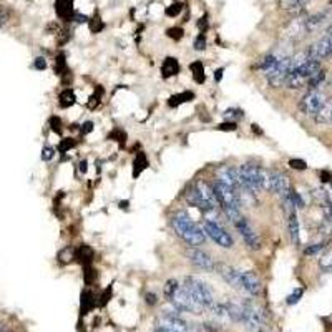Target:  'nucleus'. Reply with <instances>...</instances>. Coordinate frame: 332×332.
<instances>
[{"label": "nucleus", "instance_id": "6ab92c4d", "mask_svg": "<svg viewBox=\"0 0 332 332\" xmlns=\"http://www.w3.org/2000/svg\"><path fill=\"white\" fill-rule=\"evenodd\" d=\"M191 100H194V93L193 92H183V93H178V95L170 96L168 98V106L176 108V106H180L181 103H188Z\"/></svg>", "mask_w": 332, "mask_h": 332}, {"label": "nucleus", "instance_id": "c756f323", "mask_svg": "<svg viewBox=\"0 0 332 332\" xmlns=\"http://www.w3.org/2000/svg\"><path fill=\"white\" fill-rule=\"evenodd\" d=\"M166 35H168L170 38H173V40H181L183 38L184 32H183V28L181 27H171V28L166 30Z\"/></svg>", "mask_w": 332, "mask_h": 332}, {"label": "nucleus", "instance_id": "1a4fd4ad", "mask_svg": "<svg viewBox=\"0 0 332 332\" xmlns=\"http://www.w3.org/2000/svg\"><path fill=\"white\" fill-rule=\"evenodd\" d=\"M308 54H309V58L316 62H320L330 56L332 55V37L326 35L324 38L316 42L314 45H310L308 48Z\"/></svg>", "mask_w": 332, "mask_h": 332}, {"label": "nucleus", "instance_id": "39448f33", "mask_svg": "<svg viewBox=\"0 0 332 332\" xmlns=\"http://www.w3.org/2000/svg\"><path fill=\"white\" fill-rule=\"evenodd\" d=\"M326 95L319 90H309L302 96V100L299 103V108L304 115H316L320 108L326 105Z\"/></svg>", "mask_w": 332, "mask_h": 332}, {"label": "nucleus", "instance_id": "2eb2a0df", "mask_svg": "<svg viewBox=\"0 0 332 332\" xmlns=\"http://www.w3.org/2000/svg\"><path fill=\"white\" fill-rule=\"evenodd\" d=\"M160 326H162V328H166V329L176 330V332H188V329H190L188 324H186L178 314H164L162 318V324Z\"/></svg>", "mask_w": 332, "mask_h": 332}, {"label": "nucleus", "instance_id": "a211bd4d", "mask_svg": "<svg viewBox=\"0 0 332 332\" xmlns=\"http://www.w3.org/2000/svg\"><path fill=\"white\" fill-rule=\"evenodd\" d=\"M186 201H188L191 206H196V208H200V210H203V211H212L214 210V208H211L203 198H201L198 191L194 190V186L188 191V193H186Z\"/></svg>", "mask_w": 332, "mask_h": 332}, {"label": "nucleus", "instance_id": "a19ab883", "mask_svg": "<svg viewBox=\"0 0 332 332\" xmlns=\"http://www.w3.org/2000/svg\"><path fill=\"white\" fill-rule=\"evenodd\" d=\"M208 25H210V22H208V15H203V17L200 18V22H198V28H200V32H201V34L206 32V30H208Z\"/></svg>", "mask_w": 332, "mask_h": 332}, {"label": "nucleus", "instance_id": "f704fd0d", "mask_svg": "<svg viewBox=\"0 0 332 332\" xmlns=\"http://www.w3.org/2000/svg\"><path fill=\"white\" fill-rule=\"evenodd\" d=\"M218 130L220 132H236L238 130V123L236 122H224L218 124Z\"/></svg>", "mask_w": 332, "mask_h": 332}, {"label": "nucleus", "instance_id": "8fccbe9b", "mask_svg": "<svg viewBox=\"0 0 332 332\" xmlns=\"http://www.w3.org/2000/svg\"><path fill=\"white\" fill-rule=\"evenodd\" d=\"M82 171H86V163L85 162L82 163Z\"/></svg>", "mask_w": 332, "mask_h": 332}, {"label": "nucleus", "instance_id": "412c9836", "mask_svg": "<svg viewBox=\"0 0 332 332\" xmlns=\"http://www.w3.org/2000/svg\"><path fill=\"white\" fill-rule=\"evenodd\" d=\"M191 68V74H193V78L196 83H200V85H203L204 80H206V75H204V66L201 62H193V64L190 65Z\"/></svg>", "mask_w": 332, "mask_h": 332}, {"label": "nucleus", "instance_id": "bb28decb", "mask_svg": "<svg viewBox=\"0 0 332 332\" xmlns=\"http://www.w3.org/2000/svg\"><path fill=\"white\" fill-rule=\"evenodd\" d=\"M184 5L181 2H173L170 5V7H166L164 14L168 15V17H178V15L181 14V10H183Z\"/></svg>", "mask_w": 332, "mask_h": 332}, {"label": "nucleus", "instance_id": "f03ea898", "mask_svg": "<svg viewBox=\"0 0 332 332\" xmlns=\"http://www.w3.org/2000/svg\"><path fill=\"white\" fill-rule=\"evenodd\" d=\"M171 228L184 242H188L190 246H200L203 244L206 240V234L196 222L191 221V218L186 214L184 211H178L171 218Z\"/></svg>", "mask_w": 332, "mask_h": 332}, {"label": "nucleus", "instance_id": "473e14b6", "mask_svg": "<svg viewBox=\"0 0 332 332\" xmlns=\"http://www.w3.org/2000/svg\"><path fill=\"white\" fill-rule=\"evenodd\" d=\"M74 146H75L74 140H72V138H65V140H62L60 144H58V152H60V153H66L70 148H74Z\"/></svg>", "mask_w": 332, "mask_h": 332}, {"label": "nucleus", "instance_id": "58836bf2", "mask_svg": "<svg viewBox=\"0 0 332 332\" xmlns=\"http://www.w3.org/2000/svg\"><path fill=\"white\" fill-rule=\"evenodd\" d=\"M50 126H52V130H54L55 133H62V120L60 118H56V116H52L50 118Z\"/></svg>", "mask_w": 332, "mask_h": 332}, {"label": "nucleus", "instance_id": "4c0bfd02", "mask_svg": "<svg viewBox=\"0 0 332 332\" xmlns=\"http://www.w3.org/2000/svg\"><path fill=\"white\" fill-rule=\"evenodd\" d=\"M54 154H55V150L52 146H45L42 150V160H44V162H50V160L54 158Z\"/></svg>", "mask_w": 332, "mask_h": 332}, {"label": "nucleus", "instance_id": "20e7f679", "mask_svg": "<svg viewBox=\"0 0 332 332\" xmlns=\"http://www.w3.org/2000/svg\"><path fill=\"white\" fill-rule=\"evenodd\" d=\"M173 308L178 310V312H191V314H201L203 312V308L196 302V300L191 298L183 286H180L174 290V294L168 299Z\"/></svg>", "mask_w": 332, "mask_h": 332}, {"label": "nucleus", "instance_id": "a18cd8bd", "mask_svg": "<svg viewBox=\"0 0 332 332\" xmlns=\"http://www.w3.org/2000/svg\"><path fill=\"white\" fill-rule=\"evenodd\" d=\"M92 132H93V122L83 123V126H82V134H88V133H92Z\"/></svg>", "mask_w": 332, "mask_h": 332}, {"label": "nucleus", "instance_id": "ea45409f", "mask_svg": "<svg viewBox=\"0 0 332 332\" xmlns=\"http://www.w3.org/2000/svg\"><path fill=\"white\" fill-rule=\"evenodd\" d=\"M224 116H226V118H241V116H242V112L238 110V108H230V110L224 112Z\"/></svg>", "mask_w": 332, "mask_h": 332}, {"label": "nucleus", "instance_id": "423d86ee", "mask_svg": "<svg viewBox=\"0 0 332 332\" xmlns=\"http://www.w3.org/2000/svg\"><path fill=\"white\" fill-rule=\"evenodd\" d=\"M234 228L238 230V232L241 234V238L244 240L246 246L249 249H252V251H258V249H261V240H259V234L256 231H254V228L251 226V222H249L244 216H241L240 220L234 221Z\"/></svg>", "mask_w": 332, "mask_h": 332}, {"label": "nucleus", "instance_id": "6e6552de", "mask_svg": "<svg viewBox=\"0 0 332 332\" xmlns=\"http://www.w3.org/2000/svg\"><path fill=\"white\" fill-rule=\"evenodd\" d=\"M289 75V56H284V58H281V62L274 66V68H271L266 74V78L269 82V85L278 88L284 85V82H286Z\"/></svg>", "mask_w": 332, "mask_h": 332}, {"label": "nucleus", "instance_id": "e433bc0d", "mask_svg": "<svg viewBox=\"0 0 332 332\" xmlns=\"http://www.w3.org/2000/svg\"><path fill=\"white\" fill-rule=\"evenodd\" d=\"M102 28H103V22H102L100 18H96V17H95V18H92V20H90V30H92L93 34H98Z\"/></svg>", "mask_w": 332, "mask_h": 332}, {"label": "nucleus", "instance_id": "b1692460", "mask_svg": "<svg viewBox=\"0 0 332 332\" xmlns=\"http://www.w3.org/2000/svg\"><path fill=\"white\" fill-rule=\"evenodd\" d=\"M324 80H326V72H324V70H319L318 74H314L308 82H306V85L309 86V90H318V86H319Z\"/></svg>", "mask_w": 332, "mask_h": 332}, {"label": "nucleus", "instance_id": "de8ad7c7", "mask_svg": "<svg viewBox=\"0 0 332 332\" xmlns=\"http://www.w3.org/2000/svg\"><path fill=\"white\" fill-rule=\"evenodd\" d=\"M222 74H224V68H218V70H216V74H214V80H216V82H221Z\"/></svg>", "mask_w": 332, "mask_h": 332}, {"label": "nucleus", "instance_id": "7ed1b4c3", "mask_svg": "<svg viewBox=\"0 0 332 332\" xmlns=\"http://www.w3.org/2000/svg\"><path fill=\"white\" fill-rule=\"evenodd\" d=\"M183 288L188 290V294L193 298L196 302H198L203 309H211L214 306V298H212V290L210 289L206 282H203L201 279L196 278H184Z\"/></svg>", "mask_w": 332, "mask_h": 332}, {"label": "nucleus", "instance_id": "cd10ccee", "mask_svg": "<svg viewBox=\"0 0 332 332\" xmlns=\"http://www.w3.org/2000/svg\"><path fill=\"white\" fill-rule=\"evenodd\" d=\"M102 95H103V88H100V86H96V90H95V93L92 95V98H90V102L86 103V106L88 108H95L98 103H100V100H102Z\"/></svg>", "mask_w": 332, "mask_h": 332}, {"label": "nucleus", "instance_id": "9b49d317", "mask_svg": "<svg viewBox=\"0 0 332 332\" xmlns=\"http://www.w3.org/2000/svg\"><path fill=\"white\" fill-rule=\"evenodd\" d=\"M268 174H269V190L274 191V193L279 196H282V198L288 196L290 190L288 176L281 173V171H269Z\"/></svg>", "mask_w": 332, "mask_h": 332}, {"label": "nucleus", "instance_id": "0eeeda50", "mask_svg": "<svg viewBox=\"0 0 332 332\" xmlns=\"http://www.w3.org/2000/svg\"><path fill=\"white\" fill-rule=\"evenodd\" d=\"M203 231H204V234L210 236L218 246L226 248V249L232 248V238H231V234L222 226L218 224V222H214V221H204Z\"/></svg>", "mask_w": 332, "mask_h": 332}, {"label": "nucleus", "instance_id": "4be33fe9", "mask_svg": "<svg viewBox=\"0 0 332 332\" xmlns=\"http://www.w3.org/2000/svg\"><path fill=\"white\" fill-rule=\"evenodd\" d=\"M146 166H148V160H146V156H144V153L140 152L136 160H134V163H133V178H138V176L146 170Z\"/></svg>", "mask_w": 332, "mask_h": 332}, {"label": "nucleus", "instance_id": "79ce46f5", "mask_svg": "<svg viewBox=\"0 0 332 332\" xmlns=\"http://www.w3.org/2000/svg\"><path fill=\"white\" fill-rule=\"evenodd\" d=\"M8 22V12L4 7H0V27H4Z\"/></svg>", "mask_w": 332, "mask_h": 332}, {"label": "nucleus", "instance_id": "c85d7f7f", "mask_svg": "<svg viewBox=\"0 0 332 332\" xmlns=\"http://www.w3.org/2000/svg\"><path fill=\"white\" fill-rule=\"evenodd\" d=\"M302 294H304V290L300 289V288H298V289H294V292L292 294H289L288 296V299H286V302L289 304V306H292V304H298L299 302V299L302 298Z\"/></svg>", "mask_w": 332, "mask_h": 332}, {"label": "nucleus", "instance_id": "c03bdc74", "mask_svg": "<svg viewBox=\"0 0 332 332\" xmlns=\"http://www.w3.org/2000/svg\"><path fill=\"white\" fill-rule=\"evenodd\" d=\"M146 304L148 306H153V304H156L158 302V298H156V294H153V292H146Z\"/></svg>", "mask_w": 332, "mask_h": 332}, {"label": "nucleus", "instance_id": "3c124183", "mask_svg": "<svg viewBox=\"0 0 332 332\" xmlns=\"http://www.w3.org/2000/svg\"><path fill=\"white\" fill-rule=\"evenodd\" d=\"M328 35H329V37H332V25L328 28Z\"/></svg>", "mask_w": 332, "mask_h": 332}, {"label": "nucleus", "instance_id": "f3484780", "mask_svg": "<svg viewBox=\"0 0 332 332\" xmlns=\"http://www.w3.org/2000/svg\"><path fill=\"white\" fill-rule=\"evenodd\" d=\"M55 7H56V14H58V17L65 18V20L74 18V15H75L74 0H56Z\"/></svg>", "mask_w": 332, "mask_h": 332}, {"label": "nucleus", "instance_id": "603ef678", "mask_svg": "<svg viewBox=\"0 0 332 332\" xmlns=\"http://www.w3.org/2000/svg\"><path fill=\"white\" fill-rule=\"evenodd\" d=\"M4 329H5V328H4V324H0V332H4Z\"/></svg>", "mask_w": 332, "mask_h": 332}, {"label": "nucleus", "instance_id": "72a5a7b5", "mask_svg": "<svg viewBox=\"0 0 332 332\" xmlns=\"http://www.w3.org/2000/svg\"><path fill=\"white\" fill-rule=\"evenodd\" d=\"M193 46H194V50H198V52H203V50L206 48V38H204V34H200L198 37L194 38Z\"/></svg>", "mask_w": 332, "mask_h": 332}, {"label": "nucleus", "instance_id": "49530a36", "mask_svg": "<svg viewBox=\"0 0 332 332\" xmlns=\"http://www.w3.org/2000/svg\"><path fill=\"white\" fill-rule=\"evenodd\" d=\"M320 178H322L324 183H329V181H332V174L329 171H320Z\"/></svg>", "mask_w": 332, "mask_h": 332}, {"label": "nucleus", "instance_id": "aec40b11", "mask_svg": "<svg viewBox=\"0 0 332 332\" xmlns=\"http://www.w3.org/2000/svg\"><path fill=\"white\" fill-rule=\"evenodd\" d=\"M75 102H76V96H75L74 90H70V88H66V90H64V92H62L60 95H58V105H60L62 108H70V106H74Z\"/></svg>", "mask_w": 332, "mask_h": 332}, {"label": "nucleus", "instance_id": "9d476101", "mask_svg": "<svg viewBox=\"0 0 332 332\" xmlns=\"http://www.w3.org/2000/svg\"><path fill=\"white\" fill-rule=\"evenodd\" d=\"M242 314H241V322L246 324V328L256 330L262 326V312L256 306L252 304H242Z\"/></svg>", "mask_w": 332, "mask_h": 332}, {"label": "nucleus", "instance_id": "393cba45", "mask_svg": "<svg viewBox=\"0 0 332 332\" xmlns=\"http://www.w3.org/2000/svg\"><path fill=\"white\" fill-rule=\"evenodd\" d=\"M330 112H332V106H329L328 103H326V105L314 115L316 122H318V123H328V122H330Z\"/></svg>", "mask_w": 332, "mask_h": 332}, {"label": "nucleus", "instance_id": "4468645a", "mask_svg": "<svg viewBox=\"0 0 332 332\" xmlns=\"http://www.w3.org/2000/svg\"><path fill=\"white\" fill-rule=\"evenodd\" d=\"M220 274L231 288H234V289L241 288V271H238V269H234L232 266H228V264H221Z\"/></svg>", "mask_w": 332, "mask_h": 332}, {"label": "nucleus", "instance_id": "a878e982", "mask_svg": "<svg viewBox=\"0 0 332 332\" xmlns=\"http://www.w3.org/2000/svg\"><path fill=\"white\" fill-rule=\"evenodd\" d=\"M178 288H180V282L176 281V279H168V281L164 282V298L170 299Z\"/></svg>", "mask_w": 332, "mask_h": 332}, {"label": "nucleus", "instance_id": "c9c22d12", "mask_svg": "<svg viewBox=\"0 0 332 332\" xmlns=\"http://www.w3.org/2000/svg\"><path fill=\"white\" fill-rule=\"evenodd\" d=\"M322 249H324V242H318V244H310L309 248H306L304 252L312 256V254H318L319 251H322Z\"/></svg>", "mask_w": 332, "mask_h": 332}, {"label": "nucleus", "instance_id": "ddd939ff", "mask_svg": "<svg viewBox=\"0 0 332 332\" xmlns=\"http://www.w3.org/2000/svg\"><path fill=\"white\" fill-rule=\"evenodd\" d=\"M240 290L249 296H258L261 292V281L252 271H241V288Z\"/></svg>", "mask_w": 332, "mask_h": 332}, {"label": "nucleus", "instance_id": "f8f14e48", "mask_svg": "<svg viewBox=\"0 0 332 332\" xmlns=\"http://www.w3.org/2000/svg\"><path fill=\"white\" fill-rule=\"evenodd\" d=\"M188 258L196 268L203 269V271H212V269H214V261L211 259L210 254H206L204 251H201L198 248L191 246L188 249Z\"/></svg>", "mask_w": 332, "mask_h": 332}, {"label": "nucleus", "instance_id": "5701e85b", "mask_svg": "<svg viewBox=\"0 0 332 332\" xmlns=\"http://www.w3.org/2000/svg\"><path fill=\"white\" fill-rule=\"evenodd\" d=\"M324 18H326V14H324V12H322V14H316V15H312V17H309L308 20H306V22H304V28L308 30V32H312V30H316L320 24L324 22Z\"/></svg>", "mask_w": 332, "mask_h": 332}, {"label": "nucleus", "instance_id": "37998d69", "mask_svg": "<svg viewBox=\"0 0 332 332\" xmlns=\"http://www.w3.org/2000/svg\"><path fill=\"white\" fill-rule=\"evenodd\" d=\"M34 66H35V68H37V70H45V68H46V62H45V58H42V56H38V58H35Z\"/></svg>", "mask_w": 332, "mask_h": 332}, {"label": "nucleus", "instance_id": "864d4df0", "mask_svg": "<svg viewBox=\"0 0 332 332\" xmlns=\"http://www.w3.org/2000/svg\"><path fill=\"white\" fill-rule=\"evenodd\" d=\"M330 122H332V112H330Z\"/></svg>", "mask_w": 332, "mask_h": 332}, {"label": "nucleus", "instance_id": "2f4dec72", "mask_svg": "<svg viewBox=\"0 0 332 332\" xmlns=\"http://www.w3.org/2000/svg\"><path fill=\"white\" fill-rule=\"evenodd\" d=\"M319 266L324 269V271H330L332 269V251H329L326 256L319 261Z\"/></svg>", "mask_w": 332, "mask_h": 332}, {"label": "nucleus", "instance_id": "09e8293b", "mask_svg": "<svg viewBox=\"0 0 332 332\" xmlns=\"http://www.w3.org/2000/svg\"><path fill=\"white\" fill-rule=\"evenodd\" d=\"M154 332H176V330H171V329H166V328H162V326H158Z\"/></svg>", "mask_w": 332, "mask_h": 332}, {"label": "nucleus", "instance_id": "7c9ffc66", "mask_svg": "<svg viewBox=\"0 0 332 332\" xmlns=\"http://www.w3.org/2000/svg\"><path fill=\"white\" fill-rule=\"evenodd\" d=\"M289 166L292 170H299V171H304L308 168V163L304 162V160H299V158H290L289 160Z\"/></svg>", "mask_w": 332, "mask_h": 332}, {"label": "nucleus", "instance_id": "dca6fc26", "mask_svg": "<svg viewBox=\"0 0 332 332\" xmlns=\"http://www.w3.org/2000/svg\"><path fill=\"white\" fill-rule=\"evenodd\" d=\"M180 62L174 58V56H166L163 65H162V75L163 78H171V76H176L180 74Z\"/></svg>", "mask_w": 332, "mask_h": 332}, {"label": "nucleus", "instance_id": "f257e3e1", "mask_svg": "<svg viewBox=\"0 0 332 332\" xmlns=\"http://www.w3.org/2000/svg\"><path fill=\"white\" fill-rule=\"evenodd\" d=\"M238 174H240V188L249 191L251 194H258V191L261 190H269V174L261 166L244 163L238 168Z\"/></svg>", "mask_w": 332, "mask_h": 332}, {"label": "nucleus", "instance_id": "5fc2aeb1", "mask_svg": "<svg viewBox=\"0 0 332 332\" xmlns=\"http://www.w3.org/2000/svg\"><path fill=\"white\" fill-rule=\"evenodd\" d=\"M330 4H332V0H330Z\"/></svg>", "mask_w": 332, "mask_h": 332}]
</instances>
